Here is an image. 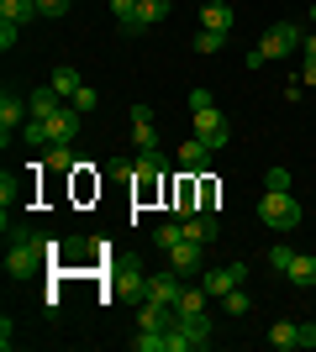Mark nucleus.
<instances>
[{
    "mask_svg": "<svg viewBox=\"0 0 316 352\" xmlns=\"http://www.w3.org/2000/svg\"><path fill=\"white\" fill-rule=\"evenodd\" d=\"M48 258H53V242H43V236L27 232V226L11 232V248H6V274H11V279H32Z\"/></svg>",
    "mask_w": 316,
    "mask_h": 352,
    "instance_id": "f257e3e1",
    "label": "nucleus"
},
{
    "mask_svg": "<svg viewBox=\"0 0 316 352\" xmlns=\"http://www.w3.org/2000/svg\"><path fill=\"white\" fill-rule=\"evenodd\" d=\"M301 43H306V27H301V21H274V27L258 37V47L248 53V69H264V63H274V58H290Z\"/></svg>",
    "mask_w": 316,
    "mask_h": 352,
    "instance_id": "f03ea898",
    "label": "nucleus"
},
{
    "mask_svg": "<svg viewBox=\"0 0 316 352\" xmlns=\"http://www.w3.org/2000/svg\"><path fill=\"white\" fill-rule=\"evenodd\" d=\"M258 221L274 226V232H295V226H301V200H295L290 190H264V200H258Z\"/></svg>",
    "mask_w": 316,
    "mask_h": 352,
    "instance_id": "7ed1b4c3",
    "label": "nucleus"
},
{
    "mask_svg": "<svg viewBox=\"0 0 316 352\" xmlns=\"http://www.w3.org/2000/svg\"><path fill=\"white\" fill-rule=\"evenodd\" d=\"M169 158H164V147H148V153H137L132 163V184H137V200H153L158 195V179H164Z\"/></svg>",
    "mask_w": 316,
    "mask_h": 352,
    "instance_id": "20e7f679",
    "label": "nucleus"
},
{
    "mask_svg": "<svg viewBox=\"0 0 316 352\" xmlns=\"http://www.w3.org/2000/svg\"><path fill=\"white\" fill-rule=\"evenodd\" d=\"M27 116H32L27 95L6 85V89H0V142H11V132H16V126H27Z\"/></svg>",
    "mask_w": 316,
    "mask_h": 352,
    "instance_id": "39448f33",
    "label": "nucleus"
},
{
    "mask_svg": "<svg viewBox=\"0 0 316 352\" xmlns=\"http://www.w3.org/2000/svg\"><path fill=\"white\" fill-rule=\"evenodd\" d=\"M196 137L211 147V153H216V147L232 142V126H227V116L216 111V105H211V111H196Z\"/></svg>",
    "mask_w": 316,
    "mask_h": 352,
    "instance_id": "423d86ee",
    "label": "nucleus"
},
{
    "mask_svg": "<svg viewBox=\"0 0 316 352\" xmlns=\"http://www.w3.org/2000/svg\"><path fill=\"white\" fill-rule=\"evenodd\" d=\"M200 284H206V294H216V300H222L227 289L248 284V263H222V268H206V274H200Z\"/></svg>",
    "mask_w": 316,
    "mask_h": 352,
    "instance_id": "0eeeda50",
    "label": "nucleus"
},
{
    "mask_svg": "<svg viewBox=\"0 0 316 352\" xmlns=\"http://www.w3.org/2000/svg\"><path fill=\"white\" fill-rule=\"evenodd\" d=\"M169 268H174L180 279H190V274H206V242H190V236H185L180 248L169 252Z\"/></svg>",
    "mask_w": 316,
    "mask_h": 352,
    "instance_id": "6e6552de",
    "label": "nucleus"
},
{
    "mask_svg": "<svg viewBox=\"0 0 316 352\" xmlns=\"http://www.w3.org/2000/svg\"><path fill=\"white\" fill-rule=\"evenodd\" d=\"M196 195H200V174H180V179H174L169 200H174V216H180V221H190V216L200 210V200H196Z\"/></svg>",
    "mask_w": 316,
    "mask_h": 352,
    "instance_id": "1a4fd4ad",
    "label": "nucleus"
},
{
    "mask_svg": "<svg viewBox=\"0 0 316 352\" xmlns=\"http://www.w3.org/2000/svg\"><path fill=\"white\" fill-rule=\"evenodd\" d=\"M79 126H85V111H79L74 100H69V105H59V111L48 116V132H53V142H74V137H79Z\"/></svg>",
    "mask_w": 316,
    "mask_h": 352,
    "instance_id": "9d476101",
    "label": "nucleus"
},
{
    "mask_svg": "<svg viewBox=\"0 0 316 352\" xmlns=\"http://www.w3.org/2000/svg\"><path fill=\"white\" fill-rule=\"evenodd\" d=\"M174 321H180V305H158V300H143V305H137V326H143V331H169Z\"/></svg>",
    "mask_w": 316,
    "mask_h": 352,
    "instance_id": "9b49d317",
    "label": "nucleus"
},
{
    "mask_svg": "<svg viewBox=\"0 0 316 352\" xmlns=\"http://www.w3.org/2000/svg\"><path fill=\"white\" fill-rule=\"evenodd\" d=\"M180 331L196 342V352H200V347H211V337H216V321H211L206 310H180Z\"/></svg>",
    "mask_w": 316,
    "mask_h": 352,
    "instance_id": "f8f14e48",
    "label": "nucleus"
},
{
    "mask_svg": "<svg viewBox=\"0 0 316 352\" xmlns=\"http://www.w3.org/2000/svg\"><path fill=\"white\" fill-rule=\"evenodd\" d=\"M111 294H116V300H132V305H143V300H148V274H143V268H121L116 284H111Z\"/></svg>",
    "mask_w": 316,
    "mask_h": 352,
    "instance_id": "ddd939ff",
    "label": "nucleus"
},
{
    "mask_svg": "<svg viewBox=\"0 0 316 352\" xmlns=\"http://www.w3.org/2000/svg\"><path fill=\"white\" fill-rule=\"evenodd\" d=\"M180 289L185 279L169 268V274H148V300H158V305H180Z\"/></svg>",
    "mask_w": 316,
    "mask_h": 352,
    "instance_id": "4468645a",
    "label": "nucleus"
},
{
    "mask_svg": "<svg viewBox=\"0 0 316 352\" xmlns=\"http://www.w3.org/2000/svg\"><path fill=\"white\" fill-rule=\"evenodd\" d=\"M180 168H185V174H206V168H211V147L200 142V137L180 142Z\"/></svg>",
    "mask_w": 316,
    "mask_h": 352,
    "instance_id": "2eb2a0df",
    "label": "nucleus"
},
{
    "mask_svg": "<svg viewBox=\"0 0 316 352\" xmlns=\"http://www.w3.org/2000/svg\"><path fill=\"white\" fill-rule=\"evenodd\" d=\"M216 232H222V221L211 216V210H196V216L185 221V236H190V242H206V248H211V242H216Z\"/></svg>",
    "mask_w": 316,
    "mask_h": 352,
    "instance_id": "dca6fc26",
    "label": "nucleus"
},
{
    "mask_svg": "<svg viewBox=\"0 0 316 352\" xmlns=\"http://www.w3.org/2000/svg\"><path fill=\"white\" fill-rule=\"evenodd\" d=\"M59 105H63V95H59V89H53V85H37V89H32V95H27V111H32V116H53V111H59ZM27 116V121H32Z\"/></svg>",
    "mask_w": 316,
    "mask_h": 352,
    "instance_id": "f3484780",
    "label": "nucleus"
},
{
    "mask_svg": "<svg viewBox=\"0 0 316 352\" xmlns=\"http://www.w3.org/2000/svg\"><path fill=\"white\" fill-rule=\"evenodd\" d=\"M285 279L295 289H316V252H295V263L285 268Z\"/></svg>",
    "mask_w": 316,
    "mask_h": 352,
    "instance_id": "a211bd4d",
    "label": "nucleus"
},
{
    "mask_svg": "<svg viewBox=\"0 0 316 352\" xmlns=\"http://www.w3.org/2000/svg\"><path fill=\"white\" fill-rule=\"evenodd\" d=\"M200 27L206 32H232V6H227V0H206V11H200Z\"/></svg>",
    "mask_w": 316,
    "mask_h": 352,
    "instance_id": "6ab92c4d",
    "label": "nucleus"
},
{
    "mask_svg": "<svg viewBox=\"0 0 316 352\" xmlns=\"http://www.w3.org/2000/svg\"><path fill=\"white\" fill-rule=\"evenodd\" d=\"M269 347L274 352H295L301 347V321H274L269 326Z\"/></svg>",
    "mask_w": 316,
    "mask_h": 352,
    "instance_id": "aec40b11",
    "label": "nucleus"
},
{
    "mask_svg": "<svg viewBox=\"0 0 316 352\" xmlns=\"http://www.w3.org/2000/svg\"><path fill=\"white\" fill-rule=\"evenodd\" d=\"M169 11H174V0H137V32L169 21Z\"/></svg>",
    "mask_w": 316,
    "mask_h": 352,
    "instance_id": "412c9836",
    "label": "nucleus"
},
{
    "mask_svg": "<svg viewBox=\"0 0 316 352\" xmlns=\"http://www.w3.org/2000/svg\"><path fill=\"white\" fill-rule=\"evenodd\" d=\"M53 89H59L63 100H74L79 89H85V79H79V69H74V63H59V69H53Z\"/></svg>",
    "mask_w": 316,
    "mask_h": 352,
    "instance_id": "4be33fe9",
    "label": "nucleus"
},
{
    "mask_svg": "<svg viewBox=\"0 0 316 352\" xmlns=\"http://www.w3.org/2000/svg\"><path fill=\"white\" fill-rule=\"evenodd\" d=\"M37 0H0V21H21V27H27V21H37Z\"/></svg>",
    "mask_w": 316,
    "mask_h": 352,
    "instance_id": "5701e85b",
    "label": "nucleus"
},
{
    "mask_svg": "<svg viewBox=\"0 0 316 352\" xmlns=\"http://www.w3.org/2000/svg\"><path fill=\"white\" fill-rule=\"evenodd\" d=\"M185 242V221L174 216V221H164V226H158V232H153V248H164V252H174Z\"/></svg>",
    "mask_w": 316,
    "mask_h": 352,
    "instance_id": "b1692460",
    "label": "nucleus"
},
{
    "mask_svg": "<svg viewBox=\"0 0 316 352\" xmlns=\"http://www.w3.org/2000/svg\"><path fill=\"white\" fill-rule=\"evenodd\" d=\"M21 142H27V147H53V132H48V121H43V116H32L27 126H21Z\"/></svg>",
    "mask_w": 316,
    "mask_h": 352,
    "instance_id": "393cba45",
    "label": "nucleus"
},
{
    "mask_svg": "<svg viewBox=\"0 0 316 352\" xmlns=\"http://www.w3.org/2000/svg\"><path fill=\"white\" fill-rule=\"evenodd\" d=\"M48 168H53V174H74V168H79V163H74V147H69V142H53Z\"/></svg>",
    "mask_w": 316,
    "mask_h": 352,
    "instance_id": "a878e982",
    "label": "nucleus"
},
{
    "mask_svg": "<svg viewBox=\"0 0 316 352\" xmlns=\"http://www.w3.org/2000/svg\"><path fill=\"white\" fill-rule=\"evenodd\" d=\"M295 252H301V248H290V242H274V248L264 252V258H269V268H274V274H285V268L295 263Z\"/></svg>",
    "mask_w": 316,
    "mask_h": 352,
    "instance_id": "bb28decb",
    "label": "nucleus"
},
{
    "mask_svg": "<svg viewBox=\"0 0 316 352\" xmlns=\"http://www.w3.org/2000/svg\"><path fill=\"white\" fill-rule=\"evenodd\" d=\"M206 300H211L206 284H185L180 289V310H206Z\"/></svg>",
    "mask_w": 316,
    "mask_h": 352,
    "instance_id": "cd10ccee",
    "label": "nucleus"
},
{
    "mask_svg": "<svg viewBox=\"0 0 316 352\" xmlns=\"http://www.w3.org/2000/svg\"><path fill=\"white\" fill-rule=\"evenodd\" d=\"M248 305H253V300L242 294V284H238V289H227V294H222V310H227V316H248Z\"/></svg>",
    "mask_w": 316,
    "mask_h": 352,
    "instance_id": "c85d7f7f",
    "label": "nucleus"
},
{
    "mask_svg": "<svg viewBox=\"0 0 316 352\" xmlns=\"http://www.w3.org/2000/svg\"><path fill=\"white\" fill-rule=\"evenodd\" d=\"M222 47H227V37H222V32H206V27L196 32V53H222Z\"/></svg>",
    "mask_w": 316,
    "mask_h": 352,
    "instance_id": "c756f323",
    "label": "nucleus"
},
{
    "mask_svg": "<svg viewBox=\"0 0 316 352\" xmlns=\"http://www.w3.org/2000/svg\"><path fill=\"white\" fill-rule=\"evenodd\" d=\"M211 105H216V95H211L206 85H196V89H190V116H196V111H211Z\"/></svg>",
    "mask_w": 316,
    "mask_h": 352,
    "instance_id": "7c9ffc66",
    "label": "nucleus"
},
{
    "mask_svg": "<svg viewBox=\"0 0 316 352\" xmlns=\"http://www.w3.org/2000/svg\"><path fill=\"white\" fill-rule=\"evenodd\" d=\"M132 137H137V153H148V147H158V132H153V121L132 126Z\"/></svg>",
    "mask_w": 316,
    "mask_h": 352,
    "instance_id": "2f4dec72",
    "label": "nucleus"
},
{
    "mask_svg": "<svg viewBox=\"0 0 316 352\" xmlns=\"http://www.w3.org/2000/svg\"><path fill=\"white\" fill-rule=\"evenodd\" d=\"M69 6H74V0H37V11H43L48 21H59V16H69Z\"/></svg>",
    "mask_w": 316,
    "mask_h": 352,
    "instance_id": "473e14b6",
    "label": "nucleus"
},
{
    "mask_svg": "<svg viewBox=\"0 0 316 352\" xmlns=\"http://www.w3.org/2000/svg\"><path fill=\"white\" fill-rule=\"evenodd\" d=\"M169 352H196V342H190V337L180 331V321L169 326Z\"/></svg>",
    "mask_w": 316,
    "mask_h": 352,
    "instance_id": "72a5a7b5",
    "label": "nucleus"
},
{
    "mask_svg": "<svg viewBox=\"0 0 316 352\" xmlns=\"http://www.w3.org/2000/svg\"><path fill=\"white\" fill-rule=\"evenodd\" d=\"M16 37H21V21H0V47H6V53L16 47Z\"/></svg>",
    "mask_w": 316,
    "mask_h": 352,
    "instance_id": "f704fd0d",
    "label": "nucleus"
},
{
    "mask_svg": "<svg viewBox=\"0 0 316 352\" xmlns=\"http://www.w3.org/2000/svg\"><path fill=\"white\" fill-rule=\"evenodd\" d=\"M264 190H290V168H269V174H264Z\"/></svg>",
    "mask_w": 316,
    "mask_h": 352,
    "instance_id": "c9c22d12",
    "label": "nucleus"
},
{
    "mask_svg": "<svg viewBox=\"0 0 316 352\" xmlns=\"http://www.w3.org/2000/svg\"><path fill=\"white\" fill-rule=\"evenodd\" d=\"M74 105H79V111H85V116H90L95 105H101V95H95V89H90V85H85V89H79V95H74Z\"/></svg>",
    "mask_w": 316,
    "mask_h": 352,
    "instance_id": "e433bc0d",
    "label": "nucleus"
},
{
    "mask_svg": "<svg viewBox=\"0 0 316 352\" xmlns=\"http://www.w3.org/2000/svg\"><path fill=\"white\" fill-rule=\"evenodd\" d=\"M301 347L316 352V321H301Z\"/></svg>",
    "mask_w": 316,
    "mask_h": 352,
    "instance_id": "4c0bfd02",
    "label": "nucleus"
},
{
    "mask_svg": "<svg viewBox=\"0 0 316 352\" xmlns=\"http://www.w3.org/2000/svg\"><path fill=\"white\" fill-rule=\"evenodd\" d=\"M301 85H306V89H316V58H306V74H301Z\"/></svg>",
    "mask_w": 316,
    "mask_h": 352,
    "instance_id": "58836bf2",
    "label": "nucleus"
},
{
    "mask_svg": "<svg viewBox=\"0 0 316 352\" xmlns=\"http://www.w3.org/2000/svg\"><path fill=\"white\" fill-rule=\"evenodd\" d=\"M301 47H306V58H316V32H306V43H301Z\"/></svg>",
    "mask_w": 316,
    "mask_h": 352,
    "instance_id": "ea45409f",
    "label": "nucleus"
},
{
    "mask_svg": "<svg viewBox=\"0 0 316 352\" xmlns=\"http://www.w3.org/2000/svg\"><path fill=\"white\" fill-rule=\"evenodd\" d=\"M311 32H316V0H311Z\"/></svg>",
    "mask_w": 316,
    "mask_h": 352,
    "instance_id": "a19ab883",
    "label": "nucleus"
}]
</instances>
